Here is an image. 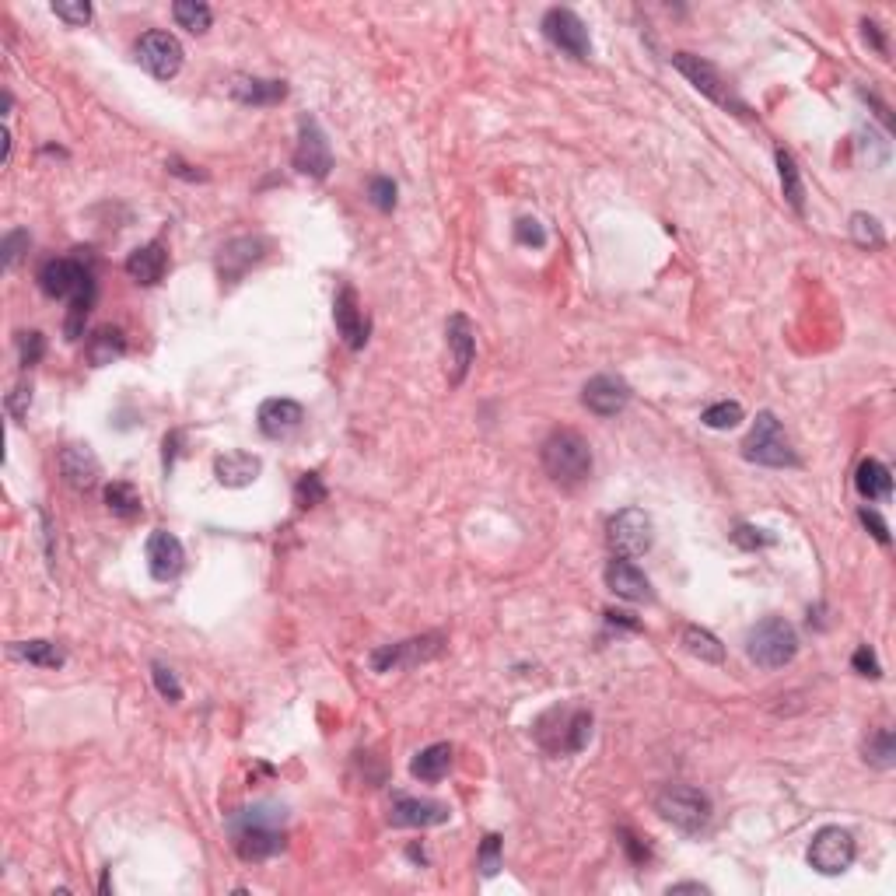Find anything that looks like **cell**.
I'll return each instance as SVG.
<instances>
[{"instance_id":"1","label":"cell","mask_w":896,"mask_h":896,"mask_svg":"<svg viewBox=\"0 0 896 896\" xmlns=\"http://www.w3.org/2000/svg\"><path fill=\"white\" fill-rule=\"evenodd\" d=\"M284 805L259 802L242 809L231 819V844L242 861H266L277 851H284Z\"/></svg>"},{"instance_id":"2","label":"cell","mask_w":896,"mask_h":896,"mask_svg":"<svg viewBox=\"0 0 896 896\" xmlns=\"http://www.w3.org/2000/svg\"><path fill=\"white\" fill-rule=\"evenodd\" d=\"M539 462H543L546 476L560 487H578L592 476V448L571 427H557L539 448Z\"/></svg>"},{"instance_id":"3","label":"cell","mask_w":896,"mask_h":896,"mask_svg":"<svg viewBox=\"0 0 896 896\" xmlns=\"http://www.w3.org/2000/svg\"><path fill=\"white\" fill-rule=\"evenodd\" d=\"M742 455H746L749 462H756V466H774V469L798 466L795 448H791L781 420H777L770 410L756 413L753 427H749L746 441H742Z\"/></svg>"},{"instance_id":"4","label":"cell","mask_w":896,"mask_h":896,"mask_svg":"<svg viewBox=\"0 0 896 896\" xmlns=\"http://www.w3.org/2000/svg\"><path fill=\"white\" fill-rule=\"evenodd\" d=\"M655 812L683 833H700L711 823V798L690 784H669L655 795Z\"/></svg>"},{"instance_id":"5","label":"cell","mask_w":896,"mask_h":896,"mask_svg":"<svg viewBox=\"0 0 896 896\" xmlns=\"http://www.w3.org/2000/svg\"><path fill=\"white\" fill-rule=\"evenodd\" d=\"M746 651L760 669H784L798 655V634L788 620L767 616L746 637Z\"/></svg>"},{"instance_id":"6","label":"cell","mask_w":896,"mask_h":896,"mask_svg":"<svg viewBox=\"0 0 896 896\" xmlns=\"http://www.w3.org/2000/svg\"><path fill=\"white\" fill-rule=\"evenodd\" d=\"M672 67L679 70V74L686 77V81L693 84V88L700 91L704 98H711L714 105H721V109H732L739 112V116H749L746 102H739V98L732 95V88L725 84V77L718 74V67L714 63H707L704 56H693V53H672Z\"/></svg>"},{"instance_id":"7","label":"cell","mask_w":896,"mask_h":896,"mask_svg":"<svg viewBox=\"0 0 896 896\" xmlns=\"http://www.w3.org/2000/svg\"><path fill=\"white\" fill-rule=\"evenodd\" d=\"M655 539V525L641 508H623L606 522V543L616 557H641L651 550Z\"/></svg>"},{"instance_id":"8","label":"cell","mask_w":896,"mask_h":896,"mask_svg":"<svg viewBox=\"0 0 896 896\" xmlns=\"http://www.w3.org/2000/svg\"><path fill=\"white\" fill-rule=\"evenodd\" d=\"M445 651V634H424L410 637V641L385 644V648L371 651V669L375 672H392V669H410V665L431 662Z\"/></svg>"},{"instance_id":"9","label":"cell","mask_w":896,"mask_h":896,"mask_svg":"<svg viewBox=\"0 0 896 896\" xmlns=\"http://www.w3.org/2000/svg\"><path fill=\"white\" fill-rule=\"evenodd\" d=\"M182 42L175 39L172 32H161V28H154V32H144L137 42V60L140 67L147 70L151 77H158V81H172L175 74L182 70Z\"/></svg>"},{"instance_id":"10","label":"cell","mask_w":896,"mask_h":896,"mask_svg":"<svg viewBox=\"0 0 896 896\" xmlns=\"http://www.w3.org/2000/svg\"><path fill=\"white\" fill-rule=\"evenodd\" d=\"M543 35L560 49V53L574 56V60H588V56H592L588 28L571 7H550V11L543 14Z\"/></svg>"},{"instance_id":"11","label":"cell","mask_w":896,"mask_h":896,"mask_svg":"<svg viewBox=\"0 0 896 896\" xmlns=\"http://www.w3.org/2000/svg\"><path fill=\"white\" fill-rule=\"evenodd\" d=\"M854 861V837L840 826H823L809 844V865L819 875H840Z\"/></svg>"},{"instance_id":"12","label":"cell","mask_w":896,"mask_h":896,"mask_svg":"<svg viewBox=\"0 0 896 896\" xmlns=\"http://www.w3.org/2000/svg\"><path fill=\"white\" fill-rule=\"evenodd\" d=\"M39 287L49 294V298H77L81 291L95 287V277L91 270L81 263V259H46L39 266Z\"/></svg>"},{"instance_id":"13","label":"cell","mask_w":896,"mask_h":896,"mask_svg":"<svg viewBox=\"0 0 896 896\" xmlns=\"http://www.w3.org/2000/svg\"><path fill=\"white\" fill-rule=\"evenodd\" d=\"M294 168L301 175H312V179H326L329 168H333V151H329V140L322 133V126L315 119H301L298 123V147H294Z\"/></svg>"},{"instance_id":"14","label":"cell","mask_w":896,"mask_h":896,"mask_svg":"<svg viewBox=\"0 0 896 896\" xmlns=\"http://www.w3.org/2000/svg\"><path fill=\"white\" fill-rule=\"evenodd\" d=\"M263 256H266V238H259V235L231 238V242H224L221 252H217V273H221L224 284H238V280L249 273V266H256Z\"/></svg>"},{"instance_id":"15","label":"cell","mask_w":896,"mask_h":896,"mask_svg":"<svg viewBox=\"0 0 896 896\" xmlns=\"http://www.w3.org/2000/svg\"><path fill=\"white\" fill-rule=\"evenodd\" d=\"M333 319H336V333H340V340L347 343L350 350H361L364 343H368V315H364L361 301H357V291L350 284H343L340 291H336V301H333Z\"/></svg>"},{"instance_id":"16","label":"cell","mask_w":896,"mask_h":896,"mask_svg":"<svg viewBox=\"0 0 896 896\" xmlns=\"http://www.w3.org/2000/svg\"><path fill=\"white\" fill-rule=\"evenodd\" d=\"M581 403L595 413V417H616L623 406L630 403V385L620 375H595L581 389Z\"/></svg>"},{"instance_id":"17","label":"cell","mask_w":896,"mask_h":896,"mask_svg":"<svg viewBox=\"0 0 896 896\" xmlns=\"http://www.w3.org/2000/svg\"><path fill=\"white\" fill-rule=\"evenodd\" d=\"M445 340H448V354H452V385H459L466 378V371L473 368L476 357V326L466 319L462 312H455L445 326Z\"/></svg>"},{"instance_id":"18","label":"cell","mask_w":896,"mask_h":896,"mask_svg":"<svg viewBox=\"0 0 896 896\" xmlns=\"http://www.w3.org/2000/svg\"><path fill=\"white\" fill-rule=\"evenodd\" d=\"M182 560H186V550L172 532L158 529L147 536V571L154 581H172L182 571Z\"/></svg>"},{"instance_id":"19","label":"cell","mask_w":896,"mask_h":896,"mask_svg":"<svg viewBox=\"0 0 896 896\" xmlns=\"http://www.w3.org/2000/svg\"><path fill=\"white\" fill-rule=\"evenodd\" d=\"M452 809L445 802H434V798H396L389 809V823L392 826H441L448 823Z\"/></svg>"},{"instance_id":"20","label":"cell","mask_w":896,"mask_h":896,"mask_svg":"<svg viewBox=\"0 0 896 896\" xmlns=\"http://www.w3.org/2000/svg\"><path fill=\"white\" fill-rule=\"evenodd\" d=\"M301 420H305L301 403H294V399H287V396L266 399V403L259 406V413H256V424H259V431H263L266 438H287L291 431H298Z\"/></svg>"},{"instance_id":"21","label":"cell","mask_w":896,"mask_h":896,"mask_svg":"<svg viewBox=\"0 0 896 896\" xmlns=\"http://www.w3.org/2000/svg\"><path fill=\"white\" fill-rule=\"evenodd\" d=\"M606 585L609 592H616L627 602H648L651 599V581L637 564H630L627 557H613L606 564Z\"/></svg>"},{"instance_id":"22","label":"cell","mask_w":896,"mask_h":896,"mask_svg":"<svg viewBox=\"0 0 896 896\" xmlns=\"http://www.w3.org/2000/svg\"><path fill=\"white\" fill-rule=\"evenodd\" d=\"M60 473L74 490H91L102 476V466L88 445H67L60 452Z\"/></svg>"},{"instance_id":"23","label":"cell","mask_w":896,"mask_h":896,"mask_svg":"<svg viewBox=\"0 0 896 896\" xmlns=\"http://www.w3.org/2000/svg\"><path fill=\"white\" fill-rule=\"evenodd\" d=\"M228 95L242 105H277L287 98V84L284 81H263V77H231L228 81Z\"/></svg>"},{"instance_id":"24","label":"cell","mask_w":896,"mask_h":896,"mask_svg":"<svg viewBox=\"0 0 896 896\" xmlns=\"http://www.w3.org/2000/svg\"><path fill=\"white\" fill-rule=\"evenodd\" d=\"M263 473V462L249 452H224L214 459V476L221 487H249Z\"/></svg>"},{"instance_id":"25","label":"cell","mask_w":896,"mask_h":896,"mask_svg":"<svg viewBox=\"0 0 896 896\" xmlns=\"http://www.w3.org/2000/svg\"><path fill=\"white\" fill-rule=\"evenodd\" d=\"M165 270H168V252L161 242H147L126 256V273L144 287L158 284V280L165 277Z\"/></svg>"},{"instance_id":"26","label":"cell","mask_w":896,"mask_h":896,"mask_svg":"<svg viewBox=\"0 0 896 896\" xmlns=\"http://www.w3.org/2000/svg\"><path fill=\"white\" fill-rule=\"evenodd\" d=\"M448 770H452V746H448V742H434V746L420 749V753L413 756V763H410V774L417 777V781H427V784L441 781Z\"/></svg>"},{"instance_id":"27","label":"cell","mask_w":896,"mask_h":896,"mask_svg":"<svg viewBox=\"0 0 896 896\" xmlns=\"http://www.w3.org/2000/svg\"><path fill=\"white\" fill-rule=\"evenodd\" d=\"M854 487H858V494L865 501H889V494H893V476H889V469L879 459H865L858 466V476H854Z\"/></svg>"},{"instance_id":"28","label":"cell","mask_w":896,"mask_h":896,"mask_svg":"<svg viewBox=\"0 0 896 896\" xmlns=\"http://www.w3.org/2000/svg\"><path fill=\"white\" fill-rule=\"evenodd\" d=\"M84 354H88V364L91 368H105V364H112L116 357L126 354V340L119 329L112 326H102L95 336L88 340V347H84Z\"/></svg>"},{"instance_id":"29","label":"cell","mask_w":896,"mask_h":896,"mask_svg":"<svg viewBox=\"0 0 896 896\" xmlns=\"http://www.w3.org/2000/svg\"><path fill=\"white\" fill-rule=\"evenodd\" d=\"M683 648L690 651L693 658L707 662V665L725 662V644H721L718 637H714L711 630H704V627H683Z\"/></svg>"},{"instance_id":"30","label":"cell","mask_w":896,"mask_h":896,"mask_svg":"<svg viewBox=\"0 0 896 896\" xmlns=\"http://www.w3.org/2000/svg\"><path fill=\"white\" fill-rule=\"evenodd\" d=\"M105 508H109L116 518H137L140 511H144V501H140L133 483L112 480V483H105Z\"/></svg>"},{"instance_id":"31","label":"cell","mask_w":896,"mask_h":896,"mask_svg":"<svg viewBox=\"0 0 896 896\" xmlns=\"http://www.w3.org/2000/svg\"><path fill=\"white\" fill-rule=\"evenodd\" d=\"M777 175H781V189H784V200L795 207V214H805V189H802V175H798V165L784 147H777Z\"/></svg>"},{"instance_id":"32","label":"cell","mask_w":896,"mask_h":896,"mask_svg":"<svg viewBox=\"0 0 896 896\" xmlns=\"http://www.w3.org/2000/svg\"><path fill=\"white\" fill-rule=\"evenodd\" d=\"M11 655L25 658V662H32V665H42V669H60V665L67 662L63 648H56L53 641H14Z\"/></svg>"},{"instance_id":"33","label":"cell","mask_w":896,"mask_h":896,"mask_svg":"<svg viewBox=\"0 0 896 896\" xmlns=\"http://www.w3.org/2000/svg\"><path fill=\"white\" fill-rule=\"evenodd\" d=\"M175 21H179V28H186V32L193 35H203L210 28V21H214V11H210L203 0H179V4L172 7Z\"/></svg>"},{"instance_id":"34","label":"cell","mask_w":896,"mask_h":896,"mask_svg":"<svg viewBox=\"0 0 896 896\" xmlns=\"http://www.w3.org/2000/svg\"><path fill=\"white\" fill-rule=\"evenodd\" d=\"M91 305H95V287H88V291H81L77 298H70L67 322H63V333H67V340H81V336H84V322H88Z\"/></svg>"},{"instance_id":"35","label":"cell","mask_w":896,"mask_h":896,"mask_svg":"<svg viewBox=\"0 0 896 896\" xmlns=\"http://www.w3.org/2000/svg\"><path fill=\"white\" fill-rule=\"evenodd\" d=\"M865 760L872 763V767H879V770L893 767L896 763V739H893L889 728H879V732L865 742Z\"/></svg>"},{"instance_id":"36","label":"cell","mask_w":896,"mask_h":896,"mask_svg":"<svg viewBox=\"0 0 896 896\" xmlns=\"http://www.w3.org/2000/svg\"><path fill=\"white\" fill-rule=\"evenodd\" d=\"M700 420H704V427H711V431H732V427L742 420V406L735 403V399H721V403L707 406V410L700 413Z\"/></svg>"},{"instance_id":"37","label":"cell","mask_w":896,"mask_h":896,"mask_svg":"<svg viewBox=\"0 0 896 896\" xmlns=\"http://www.w3.org/2000/svg\"><path fill=\"white\" fill-rule=\"evenodd\" d=\"M851 238L861 245V249H882V245H886L882 224L875 221L872 214H854L851 217Z\"/></svg>"},{"instance_id":"38","label":"cell","mask_w":896,"mask_h":896,"mask_svg":"<svg viewBox=\"0 0 896 896\" xmlns=\"http://www.w3.org/2000/svg\"><path fill=\"white\" fill-rule=\"evenodd\" d=\"M42 354H46V336H42L39 329H25V333H18L21 368H32V364H39Z\"/></svg>"},{"instance_id":"39","label":"cell","mask_w":896,"mask_h":896,"mask_svg":"<svg viewBox=\"0 0 896 896\" xmlns=\"http://www.w3.org/2000/svg\"><path fill=\"white\" fill-rule=\"evenodd\" d=\"M294 497H298L301 508L322 504V501H326V483H322V476L319 473H305L298 480V487H294Z\"/></svg>"},{"instance_id":"40","label":"cell","mask_w":896,"mask_h":896,"mask_svg":"<svg viewBox=\"0 0 896 896\" xmlns=\"http://www.w3.org/2000/svg\"><path fill=\"white\" fill-rule=\"evenodd\" d=\"M151 676H154V686H158L161 697H165L168 704H179V700H182V686H179V679H175V672L168 669V665L154 662L151 665Z\"/></svg>"},{"instance_id":"41","label":"cell","mask_w":896,"mask_h":896,"mask_svg":"<svg viewBox=\"0 0 896 896\" xmlns=\"http://www.w3.org/2000/svg\"><path fill=\"white\" fill-rule=\"evenodd\" d=\"M497 868H501V837H497V833H487V837H483V847H480V872H483V879L497 875Z\"/></svg>"},{"instance_id":"42","label":"cell","mask_w":896,"mask_h":896,"mask_svg":"<svg viewBox=\"0 0 896 896\" xmlns=\"http://www.w3.org/2000/svg\"><path fill=\"white\" fill-rule=\"evenodd\" d=\"M368 196L378 210H392L396 207V182L385 179V175H375V179L368 182Z\"/></svg>"},{"instance_id":"43","label":"cell","mask_w":896,"mask_h":896,"mask_svg":"<svg viewBox=\"0 0 896 896\" xmlns=\"http://www.w3.org/2000/svg\"><path fill=\"white\" fill-rule=\"evenodd\" d=\"M515 242L518 245H532V249H543L546 245L543 224H539L536 217H522V221L515 224Z\"/></svg>"},{"instance_id":"44","label":"cell","mask_w":896,"mask_h":896,"mask_svg":"<svg viewBox=\"0 0 896 896\" xmlns=\"http://www.w3.org/2000/svg\"><path fill=\"white\" fill-rule=\"evenodd\" d=\"M53 14L56 18H63L67 25H88L91 18V4H84V0H77V4H67V0H56L53 4Z\"/></svg>"},{"instance_id":"45","label":"cell","mask_w":896,"mask_h":896,"mask_svg":"<svg viewBox=\"0 0 896 896\" xmlns=\"http://www.w3.org/2000/svg\"><path fill=\"white\" fill-rule=\"evenodd\" d=\"M732 539L742 546V550H760V546H770L774 543V536L763 529H753V525H739V529L732 532Z\"/></svg>"},{"instance_id":"46","label":"cell","mask_w":896,"mask_h":896,"mask_svg":"<svg viewBox=\"0 0 896 896\" xmlns=\"http://www.w3.org/2000/svg\"><path fill=\"white\" fill-rule=\"evenodd\" d=\"M851 665H854V672H858V676H872V679H879V676H882L879 658H875V651L868 648V644H861V648L854 651Z\"/></svg>"},{"instance_id":"47","label":"cell","mask_w":896,"mask_h":896,"mask_svg":"<svg viewBox=\"0 0 896 896\" xmlns=\"http://www.w3.org/2000/svg\"><path fill=\"white\" fill-rule=\"evenodd\" d=\"M858 518H861V525H865V529L872 532V536L879 539L882 546H889V525L882 522V515H879V511H872V508H861V511H858Z\"/></svg>"},{"instance_id":"48","label":"cell","mask_w":896,"mask_h":896,"mask_svg":"<svg viewBox=\"0 0 896 896\" xmlns=\"http://www.w3.org/2000/svg\"><path fill=\"white\" fill-rule=\"evenodd\" d=\"M21 249H28V231H11V235L4 238V266L7 270L18 263Z\"/></svg>"},{"instance_id":"49","label":"cell","mask_w":896,"mask_h":896,"mask_svg":"<svg viewBox=\"0 0 896 896\" xmlns=\"http://www.w3.org/2000/svg\"><path fill=\"white\" fill-rule=\"evenodd\" d=\"M28 403H32V385L28 382H21L18 389L11 392V396H7V410L14 413V417H25V410H28Z\"/></svg>"},{"instance_id":"50","label":"cell","mask_w":896,"mask_h":896,"mask_svg":"<svg viewBox=\"0 0 896 896\" xmlns=\"http://www.w3.org/2000/svg\"><path fill=\"white\" fill-rule=\"evenodd\" d=\"M620 837H623V847H627L630 861H637V865H641V861H648V847H644L641 840L634 837V833H630V830H620Z\"/></svg>"},{"instance_id":"51","label":"cell","mask_w":896,"mask_h":896,"mask_svg":"<svg viewBox=\"0 0 896 896\" xmlns=\"http://www.w3.org/2000/svg\"><path fill=\"white\" fill-rule=\"evenodd\" d=\"M861 28H865V42H872V46L886 56V39H882L879 25H875V21H861Z\"/></svg>"},{"instance_id":"52","label":"cell","mask_w":896,"mask_h":896,"mask_svg":"<svg viewBox=\"0 0 896 896\" xmlns=\"http://www.w3.org/2000/svg\"><path fill=\"white\" fill-rule=\"evenodd\" d=\"M168 172L182 175V179H207L203 172H189V165H182V161H168Z\"/></svg>"},{"instance_id":"53","label":"cell","mask_w":896,"mask_h":896,"mask_svg":"<svg viewBox=\"0 0 896 896\" xmlns=\"http://www.w3.org/2000/svg\"><path fill=\"white\" fill-rule=\"evenodd\" d=\"M669 893H707V886H700V882H676V886H669Z\"/></svg>"},{"instance_id":"54","label":"cell","mask_w":896,"mask_h":896,"mask_svg":"<svg viewBox=\"0 0 896 896\" xmlns=\"http://www.w3.org/2000/svg\"><path fill=\"white\" fill-rule=\"evenodd\" d=\"M606 616H609V623H623V627L637 630V623H634V620H627V613H606Z\"/></svg>"}]
</instances>
